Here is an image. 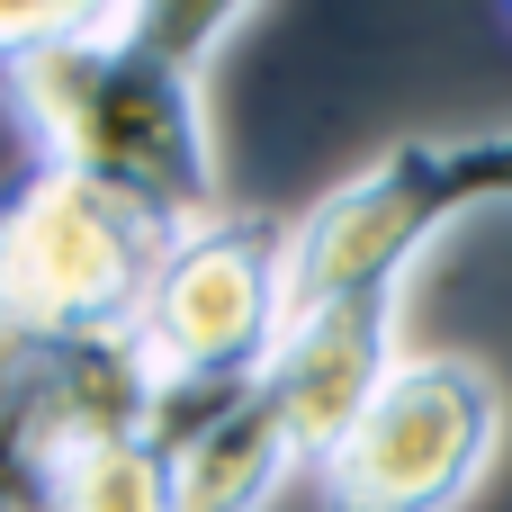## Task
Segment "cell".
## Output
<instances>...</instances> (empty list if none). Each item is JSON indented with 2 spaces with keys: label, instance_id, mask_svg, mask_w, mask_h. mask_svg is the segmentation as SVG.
Listing matches in <instances>:
<instances>
[{
  "label": "cell",
  "instance_id": "1",
  "mask_svg": "<svg viewBox=\"0 0 512 512\" xmlns=\"http://www.w3.org/2000/svg\"><path fill=\"white\" fill-rule=\"evenodd\" d=\"M234 27L243 9H144V0L63 9V27L9 63V108L27 117L36 162L144 207L162 234L225 216L198 81Z\"/></svg>",
  "mask_w": 512,
  "mask_h": 512
},
{
  "label": "cell",
  "instance_id": "2",
  "mask_svg": "<svg viewBox=\"0 0 512 512\" xmlns=\"http://www.w3.org/2000/svg\"><path fill=\"white\" fill-rule=\"evenodd\" d=\"M162 243L171 234L144 207L36 162L0 198V324L45 351L81 333H135Z\"/></svg>",
  "mask_w": 512,
  "mask_h": 512
},
{
  "label": "cell",
  "instance_id": "3",
  "mask_svg": "<svg viewBox=\"0 0 512 512\" xmlns=\"http://www.w3.org/2000/svg\"><path fill=\"white\" fill-rule=\"evenodd\" d=\"M504 387L468 351H405L342 450L315 468L324 512H459L468 486L495 468Z\"/></svg>",
  "mask_w": 512,
  "mask_h": 512
},
{
  "label": "cell",
  "instance_id": "4",
  "mask_svg": "<svg viewBox=\"0 0 512 512\" xmlns=\"http://www.w3.org/2000/svg\"><path fill=\"white\" fill-rule=\"evenodd\" d=\"M288 252L297 225L270 207H225L162 243L135 342L162 387H243L288 333Z\"/></svg>",
  "mask_w": 512,
  "mask_h": 512
},
{
  "label": "cell",
  "instance_id": "5",
  "mask_svg": "<svg viewBox=\"0 0 512 512\" xmlns=\"http://www.w3.org/2000/svg\"><path fill=\"white\" fill-rule=\"evenodd\" d=\"M468 207L477 198H468V171H459V135H405L387 162L351 171L333 198H315V216H297L288 306L351 297V288H405L414 252Z\"/></svg>",
  "mask_w": 512,
  "mask_h": 512
},
{
  "label": "cell",
  "instance_id": "6",
  "mask_svg": "<svg viewBox=\"0 0 512 512\" xmlns=\"http://www.w3.org/2000/svg\"><path fill=\"white\" fill-rule=\"evenodd\" d=\"M396 306H405V288H351V297L288 306V333H279V351L261 360V396H270V414L288 423L306 477L342 450V432L369 414V396H378L387 369L405 360V351H396Z\"/></svg>",
  "mask_w": 512,
  "mask_h": 512
},
{
  "label": "cell",
  "instance_id": "7",
  "mask_svg": "<svg viewBox=\"0 0 512 512\" xmlns=\"http://www.w3.org/2000/svg\"><path fill=\"white\" fill-rule=\"evenodd\" d=\"M153 441L171 450L180 477V512H261L279 486L306 477L288 423L270 414L261 378L243 387H162Z\"/></svg>",
  "mask_w": 512,
  "mask_h": 512
},
{
  "label": "cell",
  "instance_id": "8",
  "mask_svg": "<svg viewBox=\"0 0 512 512\" xmlns=\"http://www.w3.org/2000/svg\"><path fill=\"white\" fill-rule=\"evenodd\" d=\"M36 512H180L171 450L144 441H108V450H72L45 468V504Z\"/></svg>",
  "mask_w": 512,
  "mask_h": 512
},
{
  "label": "cell",
  "instance_id": "9",
  "mask_svg": "<svg viewBox=\"0 0 512 512\" xmlns=\"http://www.w3.org/2000/svg\"><path fill=\"white\" fill-rule=\"evenodd\" d=\"M45 504V342L0 324V512Z\"/></svg>",
  "mask_w": 512,
  "mask_h": 512
},
{
  "label": "cell",
  "instance_id": "10",
  "mask_svg": "<svg viewBox=\"0 0 512 512\" xmlns=\"http://www.w3.org/2000/svg\"><path fill=\"white\" fill-rule=\"evenodd\" d=\"M63 27V9H0V63H18L27 45H45Z\"/></svg>",
  "mask_w": 512,
  "mask_h": 512
}]
</instances>
